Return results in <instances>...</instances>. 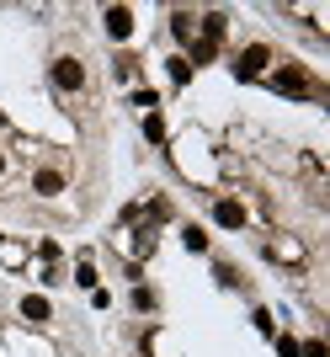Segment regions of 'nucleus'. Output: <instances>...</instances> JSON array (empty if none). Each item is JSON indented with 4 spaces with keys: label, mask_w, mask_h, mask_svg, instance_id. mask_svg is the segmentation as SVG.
<instances>
[{
    "label": "nucleus",
    "mask_w": 330,
    "mask_h": 357,
    "mask_svg": "<svg viewBox=\"0 0 330 357\" xmlns=\"http://www.w3.org/2000/svg\"><path fill=\"white\" fill-rule=\"evenodd\" d=\"M48 80L59 91H86V64H80L75 54H59V59L48 64Z\"/></svg>",
    "instance_id": "f257e3e1"
},
{
    "label": "nucleus",
    "mask_w": 330,
    "mask_h": 357,
    "mask_svg": "<svg viewBox=\"0 0 330 357\" xmlns=\"http://www.w3.org/2000/svg\"><path fill=\"white\" fill-rule=\"evenodd\" d=\"M102 27H107L112 43H128V38H134V6H107V11H102Z\"/></svg>",
    "instance_id": "f03ea898"
},
{
    "label": "nucleus",
    "mask_w": 330,
    "mask_h": 357,
    "mask_svg": "<svg viewBox=\"0 0 330 357\" xmlns=\"http://www.w3.org/2000/svg\"><path fill=\"white\" fill-rule=\"evenodd\" d=\"M267 64H272V48L267 43H251L240 59H235V75H240V80H256V75H267Z\"/></svg>",
    "instance_id": "7ed1b4c3"
},
{
    "label": "nucleus",
    "mask_w": 330,
    "mask_h": 357,
    "mask_svg": "<svg viewBox=\"0 0 330 357\" xmlns=\"http://www.w3.org/2000/svg\"><path fill=\"white\" fill-rule=\"evenodd\" d=\"M272 86L283 91V96H309V91H315V86H309V75H304L299 64H288V70H277V75H272Z\"/></svg>",
    "instance_id": "20e7f679"
},
{
    "label": "nucleus",
    "mask_w": 330,
    "mask_h": 357,
    "mask_svg": "<svg viewBox=\"0 0 330 357\" xmlns=\"http://www.w3.org/2000/svg\"><path fill=\"white\" fill-rule=\"evenodd\" d=\"M213 224L219 229H245V203L240 197H219L213 203Z\"/></svg>",
    "instance_id": "39448f33"
},
{
    "label": "nucleus",
    "mask_w": 330,
    "mask_h": 357,
    "mask_svg": "<svg viewBox=\"0 0 330 357\" xmlns=\"http://www.w3.org/2000/svg\"><path fill=\"white\" fill-rule=\"evenodd\" d=\"M32 192H38V197H59L64 192V171H54V165L32 171Z\"/></svg>",
    "instance_id": "423d86ee"
},
{
    "label": "nucleus",
    "mask_w": 330,
    "mask_h": 357,
    "mask_svg": "<svg viewBox=\"0 0 330 357\" xmlns=\"http://www.w3.org/2000/svg\"><path fill=\"white\" fill-rule=\"evenodd\" d=\"M22 320H32V326H43V320H54V304H48L43 294H27V298H22Z\"/></svg>",
    "instance_id": "0eeeda50"
},
{
    "label": "nucleus",
    "mask_w": 330,
    "mask_h": 357,
    "mask_svg": "<svg viewBox=\"0 0 330 357\" xmlns=\"http://www.w3.org/2000/svg\"><path fill=\"white\" fill-rule=\"evenodd\" d=\"M171 32H176V43H192L197 38V16L192 11H171Z\"/></svg>",
    "instance_id": "6e6552de"
},
{
    "label": "nucleus",
    "mask_w": 330,
    "mask_h": 357,
    "mask_svg": "<svg viewBox=\"0 0 330 357\" xmlns=\"http://www.w3.org/2000/svg\"><path fill=\"white\" fill-rule=\"evenodd\" d=\"M224 27H229V16H224V11H208V16H203V43H219V38H224Z\"/></svg>",
    "instance_id": "1a4fd4ad"
},
{
    "label": "nucleus",
    "mask_w": 330,
    "mask_h": 357,
    "mask_svg": "<svg viewBox=\"0 0 330 357\" xmlns=\"http://www.w3.org/2000/svg\"><path fill=\"white\" fill-rule=\"evenodd\" d=\"M181 245H187L192 256H203V251H208V235H203V224H187V229H181Z\"/></svg>",
    "instance_id": "9d476101"
},
{
    "label": "nucleus",
    "mask_w": 330,
    "mask_h": 357,
    "mask_svg": "<svg viewBox=\"0 0 330 357\" xmlns=\"http://www.w3.org/2000/svg\"><path fill=\"white\" fill-rule=\"evenodd\" d=\"M171 80H176V86H187V80H192V64H187V54H171Z\"/></svg>",
    "instance_id": "9b49d317"
},
{
    "label": "nucleus",
    "mask_w": 330,
    "mask_h": 357,
    "mask_svg": "<svg viewBox=\"0 0 330 357\" xmlns=\"http://www.w3.org/2000/svg\"><path fill=\"white\" fill-rule=\"evenodd\" d=\"M144 139H150V144L165 139V118H160V112H144Z\"/></svg>",
    "instance_id": "f8f14e48"
},
{
    "label": "nucleus",
    "mask_w": 330,
    "mask_h": 357,
    "mask_svg": "<svg viewBox=\"0 0 330 357\" xmlns=\"http://www.w3.org/2000/svg\"><path fill=\"white\" fill-rule=\"evenodd\" d=\"M155 304H160V298H155V288H134V310H139V314H155Z\"/></svg>",
    "instance_id": "ddd939ff"
},
{
    "label": "nucleus",
    "mask_w": 330,
    "mask_h": 357,
    "mask_svg": "<svg viewBox=\"0 0 330 357\" xmlns=\"http://www.w3.org/2000/svg\"><path fill=\"white\" fill-rule=\"evenodd\" d=\"M213 278H219V283H224V288H235V283H240V272L229 267V261H219V267H213Z\"/></svg>",
    "instance_id": "4468645a"
},
{
    "label": "nucleus",
    "mask_w": 330,
    "mask_h": 357,
    "mask_svg": "<svg viewBox=\"0 0 330 357\" xmlns=\"http://www.w3.org/2000/svg\"><path fill=\"white\" fill-rule=\"evenodd\" d=\"M277 357H299V336H288V331H283V336H277Z\"/></svg>",
    "instance_id": "2eb2a0df"
},
{
    "label": "nucleus",
    "mask_w": 330,
    "mask_h": 357,
    "mask_svg": "<svg viewBox=\"0 0 330 357\" xmlns=\"http://www.w3.org/2000/svg\"><path fill=\"white\" fill-rule=\"evenodd\" d=\"M75 283L80 288H96V267H91V261H80V267H75Z\"/></svg>",
    "instance_id": "dca6fc26"
},
{
    "label": "nucleus",
    "mask_w": 330,
    "mask_h": 357,
    "mask_svg": "<svg viewBox=\"0 0 330 357\" xmlns=\"http://www.w3.org/2000/svg\"><path fill=\"white\" fill-rule=\"evenodd\" d=\"M134 107H144V112H155V107H160V96H155V91H134Z\"/></svg>",
    "instance_id": "f3484780"
},
{
    "label": "nucleus",
    "mask_w": 330,
    "mask_h": 357,
    "mask_svg": "<svg viewBox=\"0 0 330 357\" xmlns=\"http://www.w3.org/2000/svg\"><path fill=\"white\" fill-rule=\"evenodd\" d=\"M251 320H256V331H261V336H272V331H277V326H272V314H267V310H256Z\"/></svg>",
    "instance_id": "a211bd4d"
},
{
    "label": "nucleus",
    "mask_w": 330,
    "mask_h": 357,
    "mask_svg": "<svg viewBox=\"0 0 330 357\" xmlns=\"http://www.w3.org/2000/svg\"><path fill=\"white\" fill-rule=\"evenodd\" d=\"M299 357H325V342H299Z\"/></svg>",
    "instance_id": "6ab92c4d"
},
{
    "label": "nucleus",
    "mask_w": 330,
    "mask_h": 357,
    "mask_svg": "<svg viewBox=\"0 0 330 357\" xmlns=\"http://www.w3.org/2000/svg\"><path fill=\"white\" fill-rule=\"evenodd\" d=\"M0 176H6V155H0Z\"/></svg>",
    "instance_id": "aec40b11"
}]
</instances>
